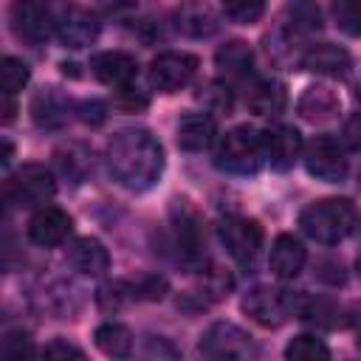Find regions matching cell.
Masks as SVG:
<instances>
[{
	"label": "cell",
	"instance_id": "cell-34",
	"mask_svg": "<svg viewBox=\"0 0 361 361\" xmlns=\"http://www.w3.org/2000/svg\"><path fill=\"white\" fill-rule=\"evenodd\" d=\"M3 353L6 355H28L31 353V336L25 330H8L3 338Z\"/></svg>",
	"mask_w": 361,
	"mask_h": 361
},
{
	"label": "cell",
	"instance_id": "cell-5",
	"mask_svg": "<svg viewBox=\"0 0 361 361\" xmlns=\"http://www.w3.org/2000/svg\"><path fill=\"white\" fill-rule=\"evenodd\" d=\"M56 192V180L48 166L42 164H23L6 180V200L20 209H39Z\"/></svg>",
	"mask_w": 361,
	"mask_h": 361
},
{
	"label": "cell",
	"instance_id": "cell-26",
	"mask_svg": "<svg viewBox=\"0 0 361 361\" xmlns=\"http://www.w3.org/2000/svg\"><path fill=\"white\" fill-rule=\"evenodd\" d=\"M93 338H96V347L104 355H110V358H124V355L133 353V333H130V327H124L118 322L99 324L96 333H93Z\"/></svg>",
	"mask_w": 361,
	"mask_h": 361
},
{
	"label": "cell",
	"instance_id": "cell-23",
	"mask_svg": "<svg viewBox=\"0 0 361 361\" xmlns=\"http://www.w3.org/2000/svg\"><path fill=\"white\" fill-rule=\"evenodd\" d=\"M214 62H217V68H220L223 76H228V79H248L251 76V68H254V54H251L248 42L231 39V42H226L214 54Z\"/></svg>",
	"mask_w": 361,
	"mask_h": 361
},
{
	"label": "cell",
	"instance_id": "cell-7",
	"mask_svg": "<svg viewBox=\"0 0 361 361\" xmlns=\"http://www.w3.org/2000/svg\"><path fill=\"white\" fill-rule=\"evenodd\" d=\"M8 23L11 31L31 45L48 42L51 34L56 31V17L42 0H14L8 6Z\"/></svg>",
	"mask_w": 361,
	"mask_h": 361
},
{
	"label": "cell",
	"instance_id": "cell-1",
	"mask_svg": "<svg viewBox=\"0 0 361 361\" xmlns=\"http://www.w3.org/2000/svg\"><path fill=\"white\" fill-rule=\"evenodd\" d=\"M107 169L130 192H147L164 172V147L144 127L118 130L107 144Z\"/></svg>",
	"mask_w": 361,
	"mask_h": 361
},
{
	"label": "cell",
	"instance_id": "cell-32",
	"mask_svg": "<svg viewBox=\"0 0 361 361\" xmlns=\"http://www.w3.org/2000/svg\"><path fill=\"white\" fill-rule=\"evenodd\" d=\"M203 99L209 102V107H212V110H217V113H231L234 93H231V87H228L226 82H212V85L206 87Z\"/></svg>",
	"mask_w": 361,
	"mask_h": 361
},
{
	"label": "cell",
	"instance_id": "cell-9",
	"mask_svg": "<svg viewBox=\"0 0 361 361\" xmlns=\"http://www.w3.org/2000/svg\"><path fill=\"white\" fill-rule=\"evenodd\" d=\"M220 243L228 251L231 259L248 265L257 259L259 248H262V226L251 217L243 214H228L220 220Z\"/></svg>",
	"mask_w": 361,
	"mask_h": 361
},
{
	"label": "cell",
	"instance_id": "cell-31",
	"mask_svg": "<svg viewBox=\"0 0 361 361\" xmlns=\"http://www.w3.org/2000/svg\"><path fill=\"white\" fill-rule=\"evenodd\" d=\"M133 299H138L135 296V288L133 285H127V282H110V285H104L99 293H96V302H99V307L102 310H121L127 302H133Z\"/></svg>",
	"mask_w": 361,
	"mask_h": 361
},
{
	"label": "cell",
	"instance_id": "cell-27",
	"mask_svg": "<svg viewBox=\"0 0 361 361\" xmlns=\"http://www.w3.org/2000/svg\"><path fill=\"white\" fill-rule=\"evenodd\" d=\"M285 358H290V361H322V358H330V350L322 338L305 333V336H296L285 347Z\"/></svg>",
	"mask_w": 361,
	"mask_h": 361
},
{
	"label": "cell",
	"instance_id": "cell-2",
	"mask_svg": "<svg viewBox=\"0 0 361 361\" xmlns=\"http://www.w3.org/2000/svg\"><path fill=\"white\" fill-rule=\"evenodd\" d=\"M355 206L347 197H324L302 209L299 226L310 240L322 245H336L355 228Z\"/></svg>",
	"mask_w": 361,
	"mask_h": 361
},
{
	"label": "cell",
	"instance_id": "cell-18",
	"mask_svg": "<svg viewBox=\"0 0 361 361\" xmlns=\"http://www.w3.org/2000/svg\"><path fill=\"white\" fill-rule=\"evenodd\" d=\"M178 147L186 152H200L209 149L217 138V121L209 113H183L178 121Z\"/></svg>",
	"mask_w": 361,
	"mask_h": 361
},
{
	"label": "cell",
	"instance_id": "cell-19",
	"mask_svg": "<svg viewBox=\"0 0 361 361\" xmlns=\"http://www.w3.org/2000/svg\"><path fill=\"white\" fill-rule=\"evenodd\" d=\"M245 104L257 116H276L288 107L285 85L276 79H251L245 90Z\"/></svg>",
	"mask_w": 361,
	"mask_h": 361
},
{
	"label": "cell",
	"instance_id": "cell-38",
	"mask_svg": "<svg viewBox=\"0 0 361 361\" xmlns=\"http://www.w3.org/2000/svg\"><path fill=\"white\" fill-rule=\"evenodd\" d=\"M344 144L355 152H361V113L350 116L347 124H344Z\"/></svg>",
	"mask_w": 361,
	"mask_h": 361
},
{
	"label": "cell",
	"instance_id": "cell-25",
	"mask_svg": "<svg viewBox=\"0 0 361 361\" xmlns=\"http://www.w3.org/2000/svg\"><path fill=\"white\" fill-rule=\"evenodd\" d=\"M54 161H56V169L71 180V183H82L85 175L93 169V161H90V149L82 147V144H65L54 152Z\"/></svg>",
	"mask_w": 361,
	"mask_h": 361
},
{
	"label": "cell",
	"instance_id": "cell-24",
	"mask_svg": "<svg viewBox=\"0 0 361 361\" xmlns=\"http://www.w3.org/2000/svg\"><path fill=\"white\" fill-rule=\"evenodd\" d=\"M341 307L333 305L330 299H322V296H305L299 290V299H296V319L307 322V324H316V327H338L341 324Z\"/></svg>",
	"mask_w": 361,
	"mask_h": 361
},
{
	"label": "cell",
	"instance_id": "cell-36",
	"mask_svg": "<svg viewBox=\"0 0 361 361\" xmlns=\"http://www.w3.org/2000/svg\"><path fill=\"white\" fill-rule=\"evenodd\" d=\"M113 104H116L118 110H124V113H133V110L147 107V96H138L133 87H118V90H116Z\"/></svg>",
	"mask_w": 361,
	"mask_h": 361
},
{
	"label": "cell",
	"instance_id": "cell-15",
	"mask_svg": "<svg viewBox=\"0 0 361 361\" xmlns=\"http://www.w3.org/2000/svg\"><path fill=\"white\" fill-rule=\"evenodd\" d=\"M299 65L310 73H319V76H347L350 68H353V56L347 48L341 45H333V42H316L310 45Z\"/></svg>",
	"mask_w": 361,
	"mask_h": 361
},
{
	"label": "cell",
	"instance_id": "cell-6",
	"mask_svg": "<svg viewBox=\"0 0 361 361\" xmlns=\"http://www.w3.org/2000/svg\"><path fill=\"white\" fill-rule=\"evenodd\" d=\"M302 161H305V169L324 183H341L350 172V161L333 135H316L302 149Z\"/></svg>",
	"mask_w": 361,
	"mask_h": 361
},
{
	"label": "cell",
	"instance_id": "cell-29",
	"mask_svg": "<svg viewBox=\"0 0 361 361\" xmlns=\"http://www.w3.org/2000/svg\"><path fill=\"white\" fill-rule=\"evenodd\" d=\"M333 20L344 34L361 37V0H333Z\"/></svg>",
	"mask_w": 361,
	"mask_h": 361
},
{
	"label": "cell",
	"instance_id": "cell-40",
	"mask_svg": "<svg viewBox=\"0 0 361 361\" xmlns=\"http://www.w3.org/2000/svg\"><path fill=\"white\" fill-rule=\"evenodd\" d=\"M350 324H353V330H355V341H358V347H361V305L353 310V316H350Z\"/></svg>",
	"mask_w": 361,
	"mask_h": 361
},
{
	"label": "cell",
	"instance_id": "cell-14",
	"mask_svg": "<svg viewBox=\"0 0 361 361\" xmlns=\"http://www.w3.org/2000/svg\"><path fill=\"white\" fill-rule=\"evenodd\" d=\"M71 228H73L71 214L62 212V209H56V206H39L31 214V220H28V237H31V243L45 245V248L65 243L68 234H71Z\"/></svg>",
	"mask_w": 361,
	"mask_h": 361
},
{
	"label": "cell",
	"instance_id": "cell-8",
	"mask_svg": "<svg viewBox=\"0 0 361 361\" xmlns=\"http://www.w3.org/2000/svg\"><path fill=\"white\" fill-rule=\"evenodd\" d=\"M195 73H197V56L186 51H164L149 62L147 79H149V87L161 93H178L195 79Z\"/></svg>",
	"mask_w": 361,
	"mask_h": 361
},
{
	"label": "cell",
	"instance_id": "cell-30",
	"mask_svg": "<svg viewBox=\"0 0 361 361\" xmlns=\"http://www.w3.org/2000/svg\"><path fill=\"white\" fill-rule=\"evenodd\" d=\"M28 76H31V71H28V65H25L23 59H17V56H6V59H3V65H0V85H3V93L14 96L17 90H23V85L28 82Z\"/></svg>",
	"mask_w": 361,
	"mask_h": 361
},
{
	"label": "cell",
	"instance_id": "cell-35",
	"mask_svg": "<svg viewBox=\"0 0 361 361\" xmlns=\"http://www.w3.org/2000/svg\"><path fill=\"white\" fill-rule=\"evenodd\" d=\"M76 113H79V121H85V124H90V127H99V124L107 118V107H104L99 99L82 102V104L76 107Z\"/></svg>",
	"mask_w": 361,
	"mask_h": 361
},
{
	"label": "cell",
	"instance_id": "cell-16",
	"mask_svg": "<svg viewBox=\"0 0 361 361\" xmlns=\"http://www.w3.org/2000/svg\"><path fill=\"white\" fill-rule=\"evenodd\" d=\"M90 71L102 85L118 90V87L133 85V79L138 73V62L124 51H104V54H96L90 59Z\"/></svg>",
	"mask_w": 361,
	"mask_h": 361
},
{
	"label": "cell",
	"instance_id": "cell-17",
	"mask_svg": "<svg viewBox=\"0 0 361 361\" xmlns=\"http://www.w3.org/2000/svg\"><path fill=\"white\" fill-rule=\"evenodd\" d=\"M305 259H307V251L302 245L299 237L293 234H279L271 245V254H268V268L276 279L288 282V279H296L305 268Z\"/></svg>",
	"mask_w": 361,
	"mask_h": 361
},
{
	"label": "cell",
	"instance_id": "cell-3",
	"mask_svg": "<svg viewBox=\"0 0 361 361\" xmlns=\"http://www.w3.org/2000/svg\"><path fill=\"white\" fill-rule=\"evenodd\" d=\"M262 161H265L262 135L248 124L228 130L220 138L217 152H214V164L234 175H254V172H259Z\"/></svg>",
	"mask_w": 361,
	"mask_h": 361
},
{
	"label": "cell",
	"instance_id": "cell-42",
	"mask_svg": "<svg viewBox=\"0 0 361 361\" xmlns=\"http://www.w3.org/2000/svg\"><path fill=\"white\" fill-rule=\"evenodd\" d=\"M358 183H361V172H358Z\"/></svg>",
	"mask_w": 361,
	"mask_h": 361
},
{
	"label": "cell",
	"instance_id": "cell-12",
	"mask_svg": "<svg viewBox=\"0 0 361 361\" xmlns=\"http://www.w3.org/2000/svg\"><path fill=\"white\" fill-rule=\"evenodd\" d=\"M99 17L82 6H65L56 14V37L65 48H87L99 39Z\"/></svg>",
	"mask_w": 361,
	"mask_h": 361
},
{
	"label": "cell",
	"instance_id": "cell-37",
	"mask_svg": "<svg viewBox=\"0 0 361 361\" xmlns=\"http://www.w3.org/2000/svg\"><path fill=\"white\" fill-rule=\"evenodd\" d=\"M42 355H48V358H68V355L82 358L85 353H82L79 347H73V344H68V341L56 338V341H51V344H45V347H42Z\"/></svg>",
	"mask_w": 361,
	"mask_h": 361
},
{
	"label": "cell",
	"instance_id": "cell-20",
	"mask_svg": "<svg viewBox=\"0 0 361 361\" xmlns=\"http://www.w3.org/2000/svg\"><path fill=\"white\" fill-rule=\"evenodd\" d=\"M68 259H71V265H73L82 276H104V274L110 271V254H107V248H104L99 240H93V237L76 240V243L71 245V251H68Z\"/></svg>",
	"mask_w": 361,
	"mask_h": 361
},
{
	"label": "cell",
	"instance_id": "cell-28",
	"mask_svg": "<svg viewBox=\"0 0 361 361\" xmlns=\"http://www.w3.org/2000/svg\"><path fill=\"white\" fill-rule=\"evenodd\" d=\"M265 3L268 0H220L223 14L240 25H251L265 14Z\"/></svg>",
	"mask_w": 361,
	"mask_h": 361
},
{
	"label": "cell",
	"instance_id": "cell-4",
	"mask_svg": "<svg viewBox=\"0 0 361 361\" xmlns=\"http://www.w3.org/2000/svg\"><path fill=\"white\" fill-rule=\"evenodd\" d=\"M296 299L299 290L259 285L243 296V313L251 316L259 327H282L290 316H296Z\"/></svg>",
	"mask_w": 361,
	"mask_h": 361
},
{
	"label": "cell",
	"instance_id": "cell-21",
	"mask_svg": "<svg viewBox=\"0 0 361 361\" xmlns=\"http://www.w3.org/2000/svg\"><path fill=\"white\" fill-rule=\"evenodd\" d=\"M296 107H299V116H302L305 121L324 124V121L336 118L341 102H338V96H336L330 87H324V85H313V87H307V90L302 93V99H299Z\"/></svg>",
	"mask_w": 361,
	"mask_h": 361
},
{
	"label": "cell",
	"instance_id": "cell-41",
	"mask_svg": "<svg viewBox=\"0 0 361 361\" xmlns=\"http://www.w3.org/2000/svg\"><path fill=\"white\" fill-rule=\"evenodd\" d=\"M358 274H361V257H358Z\"/></svg>",
	"mask_w": 361,
	"mask_h": 361
},
{
	"label": "cell",
	"instance_id": "cell-11",
	"mask_svg": "<svg viewBox=\"0 0 361 361\" xmlns=\"http://www.w3.org/2000/svg\"><path fill=\"white\" fill-rule=\"evenodd\" d=\"M172 231H175V245L178 254L186 265H200L203 259V228L197 212L189 206V200H175L172 203Z\"/></svg>",
	"mask_w": 361,
	"mask_h": 361
},
{
	"label": "cell",
	"instance_id": "cell-22",
	"mask_svg": "<svg viewBox=\"0 0 361 361\" xmlns=\"http://www.w3.org/2000/svg\"><path fill=\"white\" fill-rule=\"evenodd\" d=\"M31 118L37 127H45V130L62 127L68 121V99L62 93H56L54 87L39 90L31 99Z\"/></svg>",
	"mask_w": 361,
	"mask_h": 361
},
{
	"label": "cell",
	"instance_id": "cell-39",
	"mask_svg": "<svg viewBox=\"0 0 361 361\" xmlns=\"http://www.w3.org/2000/svg\"><path fill=\"white\" fill-rule=\"evenodd\" d=\"M3 96H6V102H3V121H6V124H11V121H14V110H17V107H14V102H11V96H8V93H3Z\"/></svg>",
	"mask_w": 361,
	"mask_h": 361
},
{
	"label": "cell",
	"instance_id": "cell-10",
	"mask_svg": "<svg viewBox=\"0 0 361 361\" xmlns=\"http://www.w3.org/2000/svg\"><path fill=\"white\" fill-rule=\"evenodd\" d=\"M197 350L206 358H251L257 355V347L251 341V336L231 324V322H214L206 327V333L200 336Z\"/></svg>",
	"mask_w": 361,
	"mask_h": 361
},
{
	"label": "cell",
	"instance_id": "cell-13",
	"mask_svg": "<svg viewBox=\"0 0 361 361\" xmlns=\"http://www.w3.org/2000/svg\"><path fill=\"white\" fill-rule=\"evenodd\" d=\"M262 147H265V161L274 169L285 172L302 155L305 141H302V135H299L296 127H290V124H274V127H268L262 133Z\"/></svg>",
	"mask_w": 361,
	"mask_h": 361
},
{
	"label": "cell",
	"instance_id": "cell-33",
	"mask_svg": "<svg viewBox=\"0 0 361 361\" xmlns=\"http://www.w3.org/2000/svg\"><path fill=\"white\" fill-rule=\"evenodd\" d=\"M133 288H135V296L138 299H164L169 282L164 276H158V274H149V276H141Z\"/></svg>",
	"mask_w": 361,
	"mask_h": 361
}]
</instances>
